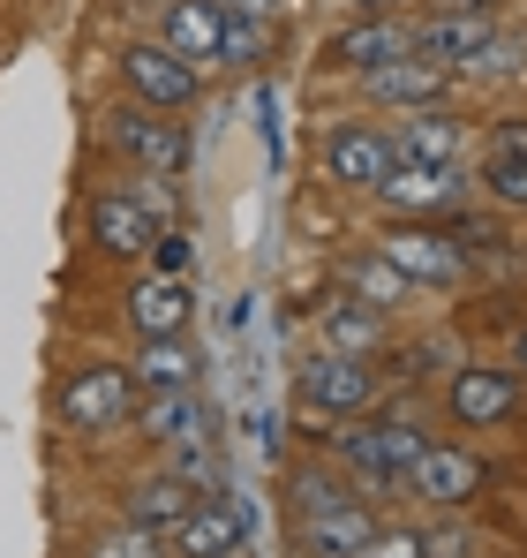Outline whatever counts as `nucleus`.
<instances>
[{
	"label": "nucleus",
	"mask_w": 527,
	"mask_h": 558,
	"mask_svg": "<svg viewBox=\"0 0 527 558\" xmlns=\"http://www.w3.org/2000/svg\"><path fill=\"white\" fill-rule=\"evenodd\" d=\"M422 423L392 415V423H361V430H340V468H347L361 490H400L407 468L422 461Z\"/></svg>",
	"instance_id": "f257e3e1"
},
{
	"label": "nucleus",
	"mask_w": 527,
	"mask_h": 558,
	"mask_svg": "<svg viewBox=\"0 0 527 558\" xmlns=\"http://www.w3.org/2000/svg\"><path fill=\"white\" fill-rule=\"evenodd\" d=\"M128 415H136V377L121 371V363H84V371L61 385V423L76 438H106Z\"/></svg>",
	"instance_id": "f03ea898"
},
{
	"label": "nucleus",
	"mask_w": 527,
	"mask_h": 558,
	"mask_svg": "<svg viewBox=\"0 0 527 558\" xmlns=\"http://www.w3.org/2000/svg\"><path fill=\"white\" fill-rule=\"evenodd\" d=\"M520 371H505V363H459V371L444 377V415L459 423V430H498V423H513L520 415Z\"/></svg>",
	"instance_id": "7ed1b4c3"
},
{
	"label": "nucleus",
	"mask_w": 527,
	"mask_h": 558,
	"mask_svg": "<svg viewBox=\"0 0 527 558\" xmlns=\"http://www.w3.org/2000/svg\"><path fill=\"white\" fill-rule=\"evenodd\" d=\"M294 400L309 408V415H324V423H347V415H361L369 400H377V371L361 363V355H309L302 363V377H294Z\"/></svg>",
	"instance_id": "20e7f679"
},
{
	"label": "nucleus",
	"mask_w": 527,
	"mask_h": 558,
	"mask_svg": "<svg viewBox=\"0 0 527 558\" xmlns=\"http://www.w3.org/2000/svg\"><path fill=\"white\" fill-rule=\"evenodd\" d=\"M377 257L407 287H459V272H467V242L444 234V227H392L377 242Z\"/></svg>",
	"instance_id": "39448f33"
},
{
	"label": "nucleus",
	"mask_w": 527,
	"mask_h": 558,
	"mask_svg": "<svg viewBox=\"0 0 527 558\" xmlns=\"http://www.w3.org/2000/svg\"><path fill=\"white\" fill-rule=\"evenodd\" d=\"M121 84L136 92V106H151V113H181V106H196V92H204V69H188L174 46L159 38V46H128L121 53Z\"/></svg>",
	"instance_id": "423d86ee"
},
{
	"label": "nucleus",
	"mask_w": 527,
	"mask_h": 558,
	"mask_svg": "<svg viewBox=\"0 0 527 558\" xmlns=\"http://www.w3.org/2000/svg\"><path fill=\"white\" fill-rule=\"evenodd\" d=\"M392 136L384 129H361V121H340L324 144H317V167H324V182L332 189H361V196H377V182L392 174Z\"/></svg>",
	"instance_id": "0eeeda50"
},
{
	"label": "nucleus",
	"mask_w": 527,
	"mask_h": 558,
	"mask_svg": "<svg viewBox=\"0 0 527 558\" xmlns=\"http://www.w3.org/2000/svg\"><path fill=\"white\" fill-rule=\"evenodd\" d=\"M415 53V23L407 15H354L347 31H332V46H324V61L332 69H347V76H369V69H384V61H407Z\"/></svg>",
	"instance_id": "6e6552de"
},
{
	"label": "nucleus",
	"mask_w": 527,
	"mask_h": 558,
	"mask_svg": "<svg viewBox=\"0 0 527 558\" xmlns=\"http://www.w3.org/2000/svg\"><path fill=\"white\" fill-rule=\"evenodd\" d=\"M242 536H249L242 498H234V490H204V498L181 513V529L167 536V551H181V558H234Z\"/></svg>",
	"instance_id": "1a4fd4ad"
},
{
	"label": "nucleus",
	"mask_w": 527,
	"mask_h": 558,
	"mask_svg": "<svg viewBox=\"0 0 527 558\" xmlns=\"http://www.w3.org/2000/svg\"><path fill=\"white\" fill-rule=\"evenodd\" d=\"M490 38H498V15L490 8H444V15H430L415 31V53L438 61V69H475L490 53Z\"/></svg>",
	"instance_id": "9d476101"
},
{
	"label": "nucleus",
	"mask_w": 527,
	"mask_h": 558,
	"mask_svg": "<svg viewBox=\"0 0 527 558\" xmlns=\"http://www.w3.org/2000/svg\"><path fill=\"white\" fill-rule=\"evenodd\" d=\"M106 136H113V151H121L128 167H144V174H174L181 167V129L167 113H151V106L106 113Z\"/></svg>",
	"instance_id": "9b49d317"
},
{
	"label": "nucleus",
	"mask_w": 527,
	"mask_h": 558,
	"mask_svg": "<svg viewBox=\"0 0 527 558\" xmlns=\"http://www.w3.org/2000/svg\"><path fill=\"white\" fill-rule=\"evenodd\" d=\"M407 490H415L422 506H438V513H459V506L482 490V461H475L467 446H422V461L407 468Z\"/></svg>",
	"instance_id": "f8f14e48"
},
{
	"label": "nucleus",
	"mask_w": 527,
	"mask_h": 558,
	"mask_svg": "<svg viewBox=\"0 0 527 558\" xmlns=\"http://www.w3.org/2000/svg\"><path fill=\"white\" fill-rule=\"evenodd\" d=\"M377 529H384V521H377L369 498H340V506L294 521V536H302V551H309V558H361V544H369Z\"/></svg>",
	"instance_id": "ddd939ff"
},
{
	"label": "nucleus",
	"mask_w": 527,
	"mask_h": 558,
	"mask_svg": "<svg viewBox=\"0 0 527 558\" xmlns=\"http://www.w3.org/2000/svg\"><path fill=\"white\" fill-rule=\"evenodd\" d=\"M361 92L377 98V106L422 113V106H444V92H452V69L422 61V53H407V61H384V69H369V76H361Z\"/></svg>",
	"instance_id": "4468645a"
},
{
	"label": "nucleus",
	"mask_w": 527,
	"mask_h": 558,
	"mask_svg": "<svg viewBox=\"0 0 527 558\" xmlns=\"http://www.w3.org/2000/svg\"><path fill=\"white\" fill-rule=\"evenodd\" d=\"M377 196L392 204V211H452L467 182L452 174V167H422V159H392V174L377 182Z\"/></svg>",
	"instance_id": "2eb2a0df"
},
{
	"label": "nucleus",
	"mask_w": 527,
	"mask_h": 558,
	"mask_svg": "<svg viewBox=\"0 0 527 558\" xmlns=\"http://www.w3.org/2000/svg\"><path fill=\"white\" fill-rule=\"evenodd\" d=\"M392 151H400V159H422V167H452V174H459L467 136H459V121H452L444 106H422V113H400Z\"/></svg>",
	"instance_id": "dca6fc26"
},
{
	"label": "nucleus",
	"mask_w": 527,
	"mask_h": 558,
	"mask_svg": "<svg viewBox=\"0 0 527 558\" xmlns=\"http://www.w3.org/2000/svg\"><path fill=\"white\" fill-rule=\"evenodd\" d=\"M90 242H98L106 257H144V250L159 242V227L144 219L136 196H90Z\"/></svg>",
	"instance_id": "f3484780"
},
{
	"label": "nucleus",
	"mask_w": 527,
	"mask_h": 558,
	"mask_svg": "<svg viewBox=\"0 0 527 558\" xmlns=\"http://www.w3.org/2000/svg\"><path fill=\"white\" fill-rule=\"evenodd\" d=\"M188 506H196V490H188L181 475H167V468H159V475H136L128 498H121V513H128L136 529H151V536H174Z\"/></svg>",
	"instance_id": "a211bd4d"
},
{
	"label": "nucleus",
	"mask_w": 527,
	"mask_h": 558,
	"mask_svg": "<svg viewBox=\"0 0 527 558\" xmlns=\"http://www.w3.org/2000/svg\"><path fill=\"white\" fill-rule=\"evenodd\" d=\"M219 38H226V8L219 0H167V46L188 69L219 61Z\"/></svg>",
	"instance_id": "6ab92c4d"
},
{
	"label": "nucleus",
	"mask_w": 527,
	"mask_h": 558,
	"mask_svg": "<svg viewBox=\"0 0 527 558\" xmlns=\"http://www.w3.org/2000/svg\"><path fill=\"white\" fill-rule=\"evenodd\" d=\"M317 340H324L332 355H377V348H384V310H369V302H354V294H332V302L317 310Z\"/></svg>",
	"instance_id": "aec40b11"
},
{
	"label": "nucleus",
	"mask_w": 527,
	"mask_h": 558,
	"mask_svg": "<svg viewBox=\"0 0 527 558\" xmlns=\"http://www.w3.org/2000/svg\"><path fill=\"white\" fill-rule=\"evenodd\" d=\"M128 325H136V340H167V332H181L188 325V287L181 279H136L128 287Z\"/></svg>",
	"instance_id": "412c9836"
},
{
	"label": "nucleus",
	"mask_w": 527,
	"mask_h": 558,
	"mask_svg": "<svg viewBox=\"0 0 527 558\" xmlns=\"http://www.w3.org/2000/svg\"><path fill=\"white\" fill-rule=\"evenodd\" d=\"M144 430H151L159 446L204 438V430H211V408H204L196 385H181V392H144Z\"/></svg>",
	"instance_id": "4be33fe9"
},
{
	"label": "nucleus",
	"mask_w": 527,
	"mask_h": 558,
	"mask_svg": "<svg viewBox=\"0 0 527 558\" xmlns=\"http://www.w3.org/2000/svg\"><path fill=\"white\" fill-rule=\"evenodd\" d=\"M128 377H136V392H181V385H196V355L181 348V332H167V340H136Z\"/></svg>",
	"instance_id": "5701e85b"
},
{
	"label": "nucleus",
	"mask_w": 527,
	"mask_h": 558,
	"mask_svg": "<svg viewBox=\"0 0 527 558\" xmlns=\"http://www.w3.org/2000/svg\"><path fill=\"white\" fill-rule=\"evenodd\" d=\"M340 279H347L354 302H369V310H384V317H392V310L415 294L407 279H400L392 265H384V257H377V250H354V257H340Z\"/></svg>",
	"instance_id": "b1692460"
},
{
	"label": "nucleus",
	"mask_w": 527,
	"mask_h": 558,
	"mask_svg": "<svg viewBox=\"0 0 527 558\" xmlns=\"http://www.w3.org/2000/svg\"><path fill=\"white\" fill-rule=\"evenodd\" d=\"M167 475H181L196 498L204 490H219L226 483V461H219V438L204 430V438H181V446H167Z\"/></svg>",
	"instance_id": "393cba45"
},
{
	"label": "nucleus",
	"mask_w": 527,
	"mask_h": 558,
	"mask_svg": "<svg viewBox=\"0 0 527 558\" xmlns=\"http://www.w3.org/2000/svg\"><path fill=\"white\" fill-rule=\"evenodd\" d=\"M264 53H271V23H264V15H226L219 61H226V69H257Z\"/></svg>",
	"instance_id": "a878e982"
},
{
	"label": "nucleus",
	"mask_w": 527,
	"mask_h": 558,
	"mask_svg": "<svg viewBox=\"0 0 527 558\" xmlns=\"http://www.w3.org/2000/svg\"><path fill=\"white\" fill-rule=\"evenodd\" d=\"M84 558H167V536H151V529H136V521H121V529H106Z\"/></svg>",
	"instance_id": "bb28decb"
},
{
	"label": "nucleus",
	"mask_w": 527,
	"mask_h": 558,
	"mask_svg": "<svg viewBox=\"0 0 527 558\" xmlns=\"http://www.w3.org/2000/svg\"><path fill=\"white\" fill-rule=\"evenodd\" d=\"M340 498H354V490L332 483L324 468H302V475H294V521H302V513H324V506H340Z\"/></svg>",
	"instance_id": "cd10ccee"
},
{
	"label": "nucleus",
	"mask_w": 527,
	"mask_h": 558,
	"mask_svg": "<svg viewBox=\"0 0 527 558\" xmlns=\"http://www.w3.org/2000/svg\"><path fill=\"white\" fill-rule=\"evenodd\" d=\"M482 182H490V196H498V204L527 211V159H490V174H482Z\"/></svg>",
	"instance_id": "c85d7f7f"
},
{
	"label": "nucleus",
	"mask_w": 527,
	"mask_h": 558,
	"mask_svg": "<svg viewBox=\"0 0 527 558\" xmlns=\"http://www.w3.org/2000/svg\"><path fill=\"white\" fill-rule=\"evenodd\" d=\"M361 558H422V529H377Z\"/></svg>",
	"instance_id": "c756f323"
},
{
	"label": "nucleus",
	"mask_w": 527,
	"mask_h": 558,
	"mask_svg": "<svg viewBox=\"0 0 527 558\" xmlns=\"http://www.w3.org/2000/svg\"><path fill=\"white\" fill-rule=\"evenodd\" d=\"M422 558H475V536H467L459 521H444V529L422 536Z\"/></svg>",
	"instance_id": "7c9ffc66"
},
{
	"label": "nucleus",
	"mask_w": 527,
	"mask_h": 558,
	"mask_svg": "<svg viewBox=\"0 0 527 558\" xmlns=\"http://www.w3.org/2000/svg\"><path fill=\"white\" fill-rule=\"evenodd\" d=\"M136 204H144V219H151V227H159V219H174V189H167V174H144Z\"/></svg>",
	"instance_id": "2f4dec72"
},
{
	"label": "nucleus",
	"mask_w": 527,
	"mask_h": 558,
	"mask_svg": "<svg viewBox=\"0 0 527 558\" xmlns=\"http://www.w3.org/2000/svg\"><path fill=\"white\" fill-rule=\"evenodd\" d=\"M490 159H527V129H498V144H490Z\"/></svg>",
	"instance_id": "473e14b6"
},
{
	"label": "nucleus",
	"mask_w": 527,
	"mask_h": 558,
	"mask_svg": "<svg viewBox=\"0 0 527 558\" xmlns=\"http://www.w3.org/2000/svg\"><path fill=\"white\" fill-rule=\"evenodd\" d=\"M219 8H226V15H264V23H271L286 0H219Z\"/></svg>",
	"instance_id": "72a5a7b5"
},
{
	"label": "nucleus",
	"mask_w": 527,
	"mask_h": 558,
	"mask_svg": "<svg viewBox=\"0 0 527 558\" xmlns=\"http://www.w3.org/2000/svg\"><path fill=\"white\" fill-rule=\"evenodd\" d=\"M354 8H361V15H384V8H392V0H354Z\"/></svg>",
	"instance_id": "f704fd0d"
},
{
	"label": "nucleus",
	"mask_w": 527,
	"mask_h": 558,
	"mask_svg": "<svg viewBox=\"0 0 527 558\" xmlns=\"http://www.w3.org/2000/svg\"><path fill=\"white\" fill-rule=\"evenodd\" d=\"M513 363H520V377H527V325H520V348H513Z\"/></svg>",
	"instance_id": "c9c22d12"
},
{
	"label": "nucleus",
	"mask_w": 527,
	"mask_h": 558,
	"mask_svg": "<svg viewBox=\"0 0 527 558\" xmlns=\"http://www.w3.org/2000/svg\"><path fill=\"white\" fill-rule=\"evenodd\" d=\"M444 8H498V0H444Z\"/></svg>",
	"instance_id": "e433bc0d"
}]
</instances>
